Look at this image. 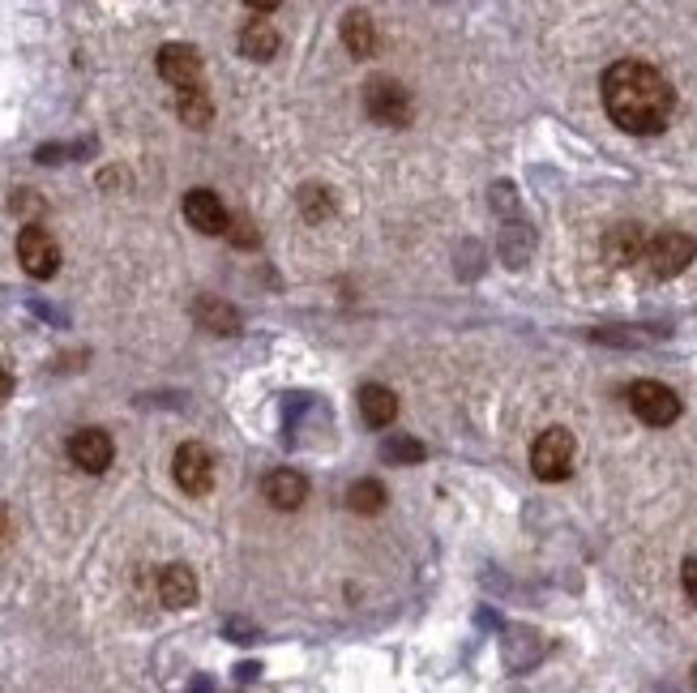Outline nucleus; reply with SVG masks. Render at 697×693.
Listing matches in <instances>:
<instances>
[{"instance_id": "nucleus-4", "label": "nucleus", "mask_w": 697, "mask_h": 693, "mask_svg": "<svg viewBox=\"0 0 697 693\" xmlns=\"http://www.w3.org/2000/svg\"><path fill=\"white\" fill-rule=\"evenodd\" d=\"M364 112L373 116L377 124L402 129V124H411L416 103H411V95H407L402 81H394V77H373V81L364 86Z\"/></svg>"}, {"instance_id": "nucleus-10", "label": "nucleus", "mask_w": 697, "mask_h": 693, "mask_svg": "<svg viewBox=\"0 0 697 693\" xmlns=\"http://www.w3.org/2000/svg\"><path fill=\"white\" fill-rule=\"evenodd\" d=\"M185 219H189V228H197L201 235H228V223H232L228 206L219 201L214 189L185 193Z\"/></svg>"}, {"instance_id": "nucleus-22", "label": "nucleus", "mask_w": 697, "mask_h": 693, "mask_svg": "<svg viewBox=\"0 0 697 693\" xmlns=\"http://www.w3.org/2000/svg\"><path fill=\"white\" fill-rule=\"evenodd\" d=\"M228 235H232V240H235V244H240V249H253V244H257V231H253V223H248L244 215H240V219H232V223H228Z\"/></svg>"}, {"instance_id": "nucleus-1", "label": "nucleus", "mask_w": 697, "mask_h": 693, "mask_svg": "<svg viewBox=\"0 0 697 693\" xmlns=\"http://www.w3.org/2000/svg\"><path fill=\"white\" fill-rule=\"evenodd\" d=\"M599 90H604V112L612 116V124H620L624 133H638V138L663 133L672 120V108H676L672 81L646 61H617L604 74Z\"/></svg>"}, {"instance_id": "nucleus-3", "label": "nucleus", "mask_w": 697, "mask_h": 693, "mask_svg": "<svg viewBox=\"0 0 697 693\" xmlns=\"http://www.w3.org/2000/svg\"><path fill=\"white\" fill-rule=\"evenodd\" d=\"M574 454H578L574 432H569V428H547V432L535 437V446H531V471L540 475L543 484H561V480H569V471H574Z\"/></svg>"}, {"instance_id": "nucleus-14", "label": "nucleus", "mask_w": 697, "mask_h": 693, "mask_svg": "<svg viewBox=\"0 0 697 693\" xmlns=\"http://www.w3.org/2000/svg\"><path fill=\"white\" fill-rule=\"evenodd\" d=\"M158 600L167 608H193L197 604V578L189 565H167L158 574Z\"/></svg>"}, {"instance_id": "nucleus-15", "label": "nucleus", "mask_w": 697, "mask_h": 693, "mask_svg": "<svg viewBox=\"0 0 697 693\" xmlns=\"http://www.w3.org/2000/svg\"><path fill=\"white\" fill-rule=\"evenodd\" d=\"M343 43H347L351 56H359V61L373 56L377 43H381V38H377V22H373L364 9H351L347 18H343Z\"/></svg>"}, {"instance_id": "nucleus-19", "label": "nucleus", "mask_w": 697, "mask_h": 693, "mask_svg": "<svg viewBox=\"0 0 697 693\" xmlns=\"http://www.w3.org/2000/svg\"><path fill=\"white\" fill-rule=\"evenodd\" d=\"M386 488L377 484V480H355L347 488V505L351 514H381L386 509Z\"/></svg>"}, {"instance_id": "nucleus-17", "label": "nucleus", "mask_w": 697, "mask_h": 693, "mask_svg": "<svg viewBox=\"0 0 697 693\" xmlns=\"http://www.w3.org/2000/svg\"><path fill=\"white\" fill-rule=\"evenodd\" d=\"M193 317H197V326L210 330V334H235V330H240V312H235L232 305H223V300H214V296L197 300Z\"/></svg>"}, {"instance_id": "nucleus-11", "label": "nucleus", "mask_w": 697, "mask_h": 693, "mask_svg": "<svg viewBox=\"0 0 697 693\" xmlns=\"http://www.w3.org/2000/svg\"><path fill=\"white\" fill-rule=\"evenodd\" d=\"M646 231L638 228V223H620V228H612L608 235H604V257H608V266H638L642 262V253H646Z\"/></svg>"}, {"instance_id": "nucleus-23", "label": "nucleus", "mask_w": 697, "mask_h": 693, "mask_svg": "<svg viewBox=\"0 0 697 693\" xmlns=\"http://www.w3.org/2000/svg\"><path fill=\"white\" fill-rule=\"evenodd\" d=\"M681 586H685V595L697 604V557H685V565H681Z\"/></svg>"}, {"instance_id": "nucleus-13", "label": "nucleus", "mask_w": 697, "mask_h": 693, "mask_svg": "<svg viewBox=\"0 0 697 693\" xmlns=\"http://www.w3.org/2000/svg\"><path fill=\"white\" fill-rule=\"evenodd\" d=\"M359 416H364V424H373V428H389V424L398 420V394L381 382H368L359 389Z\"/></svg>"}, {"instance_id": "nucleus-26", "label": "nucleus", "mask_w": 697, "mask_h": 693, "mask_svg": "<svg viewBox=\"0 0 697 693\" xmlns=\"http://www.w3.org/2000/svg\"><path fill=\"white\" fill-rule=\"evenodd\" d=\"M244 4H248V9H257V13H274L283 0H244Z\"/></svg>"}, {"instance_id": "nucleus-6", "label": "nucleus", "mask_w": 697, "mask_h": 693, "mask_svg": "<svg viewBox=\"0 0 697 693\" xmlns=\"http://www.w3.org/2000/svg\"><path fill=\"white\" fill-rule=\"evenodd\" d=\"M18 262H22V270L31 278H52L60 270V244H56V235L47 228H40V223H26V228L18 231Z\"/></svg>"}, {"instance_id": "nucleus-12", "label": "nucleus", "mask_w": 697, "mask_h": 693, "mask_svg": "<svg viewBox=\"0 0 697 693\" xmlns=\"http://www.w3.org/2000/svg\"><path fill=\"white\" fill-rule=\"evenodd\" d=\"M262 493H266V501H270L274 509H300L309 501V480L300 471H291V466H278V471L266 475Z\"/></svg>"}, {"instance_id": "nucleus-16", "label": "nucleus", "mask_w": 697, "mask_h": 693, "mask_svg": "<svg viewBox=\"0 0 697 693\" xmlns=\"http://www.w3.org/2000/svg\"><path fill=\"white\" fill-rule=\"evenodd\" d=\"M278 43H283L278 31H274L270 22L257 18V22H248V26L240 31V56L262 65V61H274V56H278Z\"/></svg>"}, {"instance_id": "nucleus-24", "label": "nucleus", "mask_w": 697, "mask_h": 693, "mask_svg": "<svg viewBox=\"0 0 697 693\" xmlns=\"http://www.w3.org/2000/svg\"><path fill=\"white\" fill-rule=\"evenodd\" d=\"M9 536H13V518H9V509L0 505V548L9 543Z\"/></svg>"}, {"instance_id": "nucleus-20", "label": "nucleus", "mask_w": 697, "mask_h": 693, "mask_svg": "<svg viewBox=\"0 0 697 693\" xmlns=\"http://www.w3.org/2000/svg\"><path fill=\"white\" fill-rule=\"evenodd\" d=\"M381 459L386 462H424V446L411 441V437H389L381 446Z\"/></svg>"}, {"instance_id": "nucleus-7", "label": "nucleus", "mask_w": 697, "mask_h": 693, "mask_svg": "<svg viewBox=\"0 0 697 693\" xmlns=\"http://www.w3.org/2000/svg\"><path fill=\"white\" fill-rule=\"evenodd\" d=\"M172 475H176V484L189 497H206L214 488V459H210V450L201 441H185L176 450V459H172Z\"/></svg>"}, {"instance_id": "nucleus-25", "label": "nucleus", "mask_w": 697, "mask_h": 693, "mask_svg": "<svg viewBox=\"0 0 697 693\" xmlns=\"http://www.w3.org/2000/svg\"><path fill=\"white\" fill-rule=\"evenodd\" d=\"M9 394H13V373H9L4 364H0V403H4Z\"/></svg>"}, {"instance_id": "nucleus-9", "label": "nucleus", "mask_w": 697, "mask_h": 693, "mask_svg": "<svg viewBox=\"0 0 697 693\" xmlns=\"http://www.w3.org/2000/svg\"><path fill=\"white\" fill-rule=\"evenodd\" d=\"M117 459V446H112V437L103 432V428H78L74 437H69V462L81 466V471H90V475H103L108 466Z\"/></svg>"}, {"instance_id": "nucleus-21", "label": "nucleus", "mask_w": 697, "mask_h": 693, "mask_svg": "<svg viewBox=\"0 0 697 693\" xmlns=\"http://www.w3.org/2000/svg\"><path fill=\"white\" fill-rule=\"evenodd\" d=\"M300 201H305V215H309L312 223H317V219H325V215L334 210V201H330V193L325 189H305L300 193Z\"/></svg>"}, {"instance_id": "nucleus-8", "label": "nucleus", "mask_w": 697, "mask_h": 693, "mask_svg": "<svg viewBox=\"0 0 697 693\" xmlns=\"http://www.w3.org/2000/svg\"><path fill=\"white\" fill-rule=\"evenodd\" d=\"M155 65H158V77H163L167 86H176V90L201 81V52H197L193 43H163Z\"/></svg>"}, {"instance_id": "nucleus-18", "label": "nucleus", "mask_w": 697, "mask_h": 693, "mask_svg": "<svg viewBox=\"0 0 697 693\" xmlns=\"http://www.w3.org/2000/svg\"><path fill=\"white\" fill-rule=\"evenodd\" d=\"M176 112H180V120H185V124H193V129H206V124H210L214 103H210V95L201 90V81L180 90V99H176Z\"/></svg>"}, {"instance_id": "nucleus-5", "label": "nucleus", "mask_w": 697, "mask_h": 693, "mask_svg": "<svg viewBox=\"0 0 697 693\" xmlns=\"http://www.w3.org/2000/svg\"><path fill=\"white\" fill-rule=\"evenodd\" d=\"M629 407L633 416L651 428H667V424L681 420V398L676 389L663 382H633L629 385Z\"/></svg>"}, {"instance_id": "nucleus-2", "label": "nucleus", "mask_w": 697, "mask_h": 693, "mask_svg": "<svg viewBox=\"0 0 697 693\" xmlns=\"http://www.w3.org/2000/svg\"><path fill=\"white\" fill-rule=\"evenodd\" d=\"M694 257H697V240L689 231H659V235L646 240V253H642L638 266L646 270L651 278H676V274L689 270Z\"/></svg>"}]
</instances>
